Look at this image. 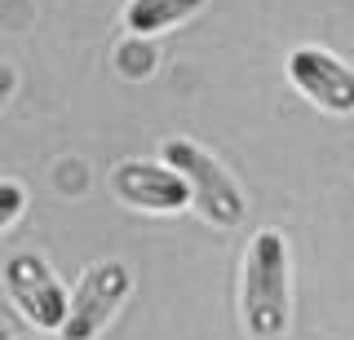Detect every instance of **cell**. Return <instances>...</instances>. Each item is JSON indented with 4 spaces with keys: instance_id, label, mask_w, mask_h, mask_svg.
Masks as SVG:
<instances>
[{
    "instance_id": "1",
    "label": "cell",
    "mask_w": 354,
    "mask_h": 340,
    "mask_svg": "<svg viewBox=\"0 0 354 340\" xmlns=\"http://www.w3.org/2000/svg\"><path fill=\"white\" fill-rule=\"evenodd\" d=\"M239 314H243V327L261 340L288 332V318H292V261H288V239L279 230H261L243 252Z\"/></svg>"
},
{
    "instance_id": "2",
    "label": "cell",
    "mask_w": 354,
    "mask_h": 340,
    "mask_svg": "<svg viewBox=\"0 0 354 340\" xmlns=\"http://www.w3.org/2000/svg\"><path fill=\"white\" fill-rule=\"evenodd\" d=\"M160 155L169 168H177L186 177V186H191V203L195 212L204 217L208 226L217 230H235L243 217H248V199H243L239 181L226 172V163H221L217 155H208L199 141L191 137H164Z\"/></svg>"
},
{
    "instance_id": "3",
    "label": "cell",
    "mask_w": 354,
    "mask_h": 340,
    "mask_svg": "<svg viewBox=\"0 0 354 340\" xmlns=\"http://www.w3.org/2000/svg\"><path fill=\"white\" fill-rule=\"evenodd\" d=\"M129 292H133V270L124 261L88 266L71 292V310H66V327L58 332V340H97L106 332V323L120 314Z\"/></svg>"
},
{
    "instance_id": "4",
    "label": "cell",
    "mask_w": 354,
    "mask_h": 340,
    "mask_svg": "<svg viewBox=\"0 0 354 340\" xmlns=\"http://www.w3.org/2000/svg\"><path fill=\"white\" fill-rule=\"evenodd\" d=\"M5 292L14 301V310L27 318L36 332H62L66 327V310H71V296L58 283V274L44 266L31 252L5 261Z\"/></svg>"
},
{
    "instance_id": "5",
    "label": "cell",
    "mask_w": 354,
    "mask_h": 340,
    "mask_svg": "<svg viewBox=\"0 0 354 340\" xmlns=\"http://www.w3.org/2000/svg\"><path fill=\"white\" fill-rule=\"evenodd\" d=\"M288 80H292L297 93H301L310 106H319V111H328V115H350L354 111V71L337 53L315 49V45L292 49L288 53Z\"/></svg>"
},
{
    "instance_id": "6",
    "label": "cell",
    "mask_w": 354,
    "mask_h": 340,
    "mask_svg": "<svg viewBox=\"0 0 354 340\" xmlns=\"http://www.w3.org/2000/svg\"><path fill=\"white\" fill-rule=\"evenodd\" d=\"M111 190L138 212H182L191 203V186L177 168L151 159H124L111 168Z\"/></svg>"
},
{
    "instance_id": "7",
    "label": "cell",
    "mask_w": 354,
    "mask_h": 340,
    "mask_svg": "<svg viewBox=\"0 0 354 340\" xmlns=\"http://www.w3.org/2000/svg\"><path fill=\"white\" fill-rule=\"evenodd\" d=\"M204 5L208 0H129L124 5V27H129V36L151 40V36H160V31L186 23V18H195Z\"/></svg>"
},
{
    "instance_id": "8",
    "label": "cell",
    "mask_w": 354,
    "mask_h": 340,
    "mask_svg": "<svg viewBox=\"0 0 354 340\" xmlns=\"http://www.w3.org/2000/svg\"><path fill=\"white\" fill-rule=\"evenodd\" d=\"M27 212V186L14 177H0V234Z\"/></svg>"
},
{
    "instance_id": "9",
    "label": "cell",
    "mask_w": 354,
    "mask_h": 340,
    "mask_svg": "<svg viewBox=\"0 0 354 340\" xmlns=\"http://www.w3.org/2000/svg\"><path fill=\"white\" fill-rule=\"evenodd\" d=\"M14 93H18V67L0 58V111H5V106L14 102Z\"/></svg>"
},
{
    "instance_id": "10",
    "label": "cell",
    "mask_w": 354,
    "mask_h": 340,
    "mask_svg": "<svg viewBox=\"0 0 354 340\" xmlns=\"http://www.w3.org/2000/svg\"><path fill=\"white\" fill-rule=\"evenodd\" d=\"M22 340H36V336H22Z\"/></svg>"
}]
</instances>
